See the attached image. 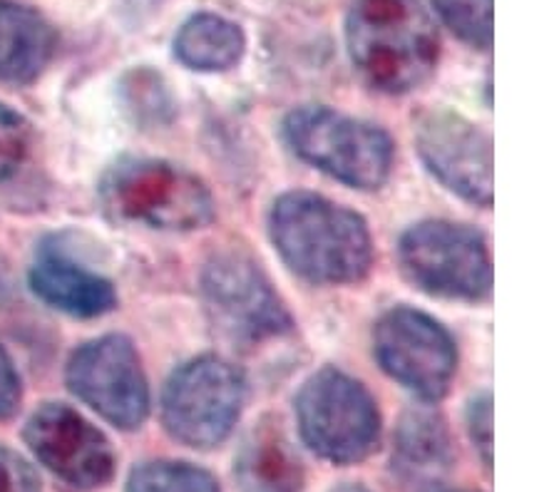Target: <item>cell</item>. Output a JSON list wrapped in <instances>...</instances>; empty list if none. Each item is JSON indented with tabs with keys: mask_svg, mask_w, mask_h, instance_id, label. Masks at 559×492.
<instances>
[{
	"mask_svg": "<svg viewBox=\"0 0 559 492\" xmlns=\"http://www.w3.org/2000/svg\"><path fill=\"white\" fill-rule=\"evenodd\" d=\"M202 291L214 324L237 341H264L292 328L282 299L259 264L245 254L214 256L202 274Z\"/></svg>",
	"mask_w": 559,
	"mask_h": 492,
	"instance_id": "obj_10",
	"label": "cell"
},
{
	"mask_svg": "<svg viewBox=\"0 0 559 492\" xmlns=\"http://www.w3.org/2000/svg\"><path fill=\"white\" fill-rule=\"evenodd\" d=\"M241 492H301L304 468L276 420H264L241 445L234 463Z\"/></svg>",
	"mask_w": 559,
	"mask_h": 492,
	"instance_id": "obj_15",
	"label": "cell"
},
{
	"mask_svg": "<svg viewBox=\"0 0 559 492\" xmlns=\"http://www.w3.org/2000/svg\"><path fill=\"white\" fill-rule=\"evenodd\" d=\"M438 15L460 40L473 48H490L492 43V0H432Z\"/></svg>",
	"mask_w": 559,
	"mask_h": 492,
	"instance_id": "obj_19",
	"label": "cell"
},
{
	"mask_svg": "<svg viewBox=\"0 0 559 492\" xmlns=\"http://www.w3.org/2000/svg\"><path fill=\"white\" fill-rule=\"evenodd\" d=\"M269 229L284 262L311 284H354L371 266L366 221L319 194L278 196Z\"/></svg>",
	"mask_w": 559,
	"mask_h": 492,
	"instance_id": "obj_2",
	"label": "cell"
},
{
	"mask_svg": "<svg viewBox=\"0 0 559 492\" xmlns=\"http://www.w3.org/2000/svg\"><path fill=\"white\" fill-rule=\"evenodd\" d=\"M25 443L45 468L72 488L93 490L115 476V453L107 437L62 403H45L25 425Z\"/></svg>",
	"mask_w": 559,
	"mask_h": 492,
	"instance_id": "obj_11",
	"label": "cell"
},
{
	"mask_svg": "<svg viewBox=\"0 0 559 492\" xmlns=\"http://www.w3.org/2000/svg\"><path fill=\"white\" fill-rule=\"evenodd\" d=\"M284 137L304 163L356 190H378L393 165L388 134L329 107H301L284 122Z\"/></svg>",
	"mask_w": 559,
	"mask_h": 492,
	"instance_id": "obj_4",
	"label": "cell"
},
{
	"mask_svg": "<svg viewBox=\"0 0 559 492\" xmlns=\"http://www.w3.org/2000/svg\"><path fill=\"white\" fill-rule=\"evenodd\" d=\"M68 386L122 431L140 428L150 413V388L130 338L103 336L72 353Z\"/></svg>",
	"mask_w": 559,
	"mask_h": 492,
	"instance_id": "obj_8",
	"label": "cell"
},
{
	"mask_svg": "<svg viewBox=\"0 0 559 492\" xmlns=\"http://www.w3.org/2000/svg\"><path fill=\"white\" fill-rule=\"evenodd\" d=\"M467 423H471V435L473 443L480 447L483 460L490 463V447H492V410H490V396L483 393V396L473 398L471 408H467Z\"/></svg>",
	"mask_w": 559,
	"mask_h": 492,
	"instance_id": "obj_22",
	"label": "cell"
},
{
	"mask_svg": "<svg viewBox=\"0 0 559 492\" xmlns=\"http://www.w3.org/2000/svg\"><path fill=\"white\" fill-rule=\"evenodd\" d=\"M31 147V128L21 115L0 103V182L11 179Z\"/></svg>",
	"mask_w": 559,
	"mask_h": 492,
	"instance_id": "obj_20",
	"label": "cell"
},
{
	"mask_svg": "<svg viewBox=\"0 0 559 492\" xmlns=\"http://www.w3.org/2000/svg\"><path fill=\"white\" fill-rule=\"evenodd\" d=\"M58 48V35L33 8L0 0V80L28 85L43 75Z\"/></svg>",
	"mask_w": 559,
	"mask_h": 492,
	"instance_id": "obj_14",
	"label": "cell"
},
{
	"mask_svg": "<svg viewBox=\"0 0 559 492\" xmlns=\"http://www.w3.org/2000/svg\"><path fill=\"white\" fill-rule=\"evenodd\" d=\"M245 33L237 23L214 13H200L179 28L175 58L202 73H222L237 65L245 56Z\"/></svg>",
	"mask_w": 559,
	"mask_h": 492,
	"instance_id": "obj_16",
	"label": "cell"
},
{
	"mask_svg": "<svg viewBox=\"0 0 559 492\" xmlns=\"http://www.w3.org/2000/svg\"><path fill=\"white\" fill-rule=\"evenodd\" d=\"M373 351L381 369L423 400L443 398L455 375L453 338L416 309L388 311L373 331Z\"/></svg>",
	"mask_w": 559,
	"mask_h": 492,
	"instance_id": "obj_9",
	"label": "cell"
},
{
	"mask_svg": "<svg viewBox=\"0 0 559 492\" xmlns=\"http://www.w3.org/2000/svg\"><path fill=\"white\" fill-rule=\"evenodd\" d=\"M0 492H40L38 472L3 445H0Z\"/></svg>",
	"mask_w": 559,
	"mask_h": 492,
	"instance_id": "obj_21",
	"label": "cell"
},
{
	"mask_svg": "<svg viewBox=\"0 0 559 492\" xmlns=\"http://www.w3.org/2000/svg\"><path fill=\"white\" fill-rule=\"evenodd\" d=\"M31 289L35 297L78 319H95L112 311L117 293L100 274L90 272L56 247H43L31 266Z\"/></svg>",
	"mask_w": 559,
	"mask_h": 492,
	"instance_id": "obj_13",
	"label": "cell"
},
{
	"mask_svg": "<svg viewBox=\"0 0 559 492\" xmlns=\"http://www.w3.org/2000/svg\"><path fill=\"white\" fill-rule=\"evenodd\" d=\"M399 259L405 276L432 297L480 301L490 293L488 244L463 224H418L401 237Z\"/></svg>",
	"mask_w": 559,
	"mask_h": 492,
	"instance_id": "obj_7",
	"label": "cell"
},
{
	"mask_svg": "<svg viewBox=\"0 0 559 492\" xmlns=\"http://www.w3.org/2000/svg\"><path fill=\"white\" fill-rule=\"evenodd\" d=\"M346 40L358 75L388 95L426 83L440 56L436 23L420 0H356Z\"/></svg>",
	"mask_w": 559,
	"mask_h": 492,
	"instance_id": "obj_1",
	"label": "cell"
},
{
	"mask_svg": "<svg viewBox=\"0 0 559 492\" xmlns=\"http://www.w3.org/2000/svg\"><path fill=\"white\" fill-rule=\"evenodd\" d=\"M247 396L245 375L216 356H200L173 373L162 393V420L175 441L210 447L227 441Z\"/></svg>",
	"mask_w": 559,
	"mask_h": 492,
	"instance_id": "obj_6",
	"label": "cell"
},
{
	"mask_svg": "<svg viewBox=\"0 0 559 492\" xmlns=\"http://www.w3.org/2000/svg\"><path fill=\"white\" fill-rule=\"evenodd\" d=\"M296 418L304 443L336 465L366 460L381 437V416L371 393L336 369H323L304 383L296 396Z\"/></svg>",
	"mask_w": 559,
	"mask_h": 492,
	"instance_id": "obj_5",
	"label": "cell"
},
{
	"mask_svg": "<svg viewBox=\"0 0 559 492\" xmlns=\"http://www.w3.org/2000/svg\"><path fill=\"white\" fill-rule=\"evenodd\" d=\"M418 155L440 184L463 200L490 207L492 142L477 124L450 110H428L416 128Z\"/></svg>",
	"mask_w": 559,
	"mask_h": 492,
	"instance_id": "obj_12",
	"label": "cell"
},
{
	"mask_svg": "<svg viewBox=\"0 0 559 492\" xmlns=\"http://www.w3.org/2000/svg\"><path fill=\"white\" fill-rule=\"evenodd\" d=\"M100 204L110 219L150 229L189 231L214 219L210 190L162 159L128 157L112 165L100 182Z\"/></svg>",
	"mask_w": 559,
	"mask_h": 492,
	"instance_id": "obj_3",
	"label": "cell"
},
{
	"mask_svg": "<svg viewBox=\"0 0 559 492\" xmlns=\"http://www.w3.org/2000/svg\"><path fill=\"white\" fill-rule=\"evenodd\" d=\"M21 375H17L11 356L0 346V420L11 418L21 406Z\"/></svg>",
	"mask_w": 559,
	"mask_h": 492,
	"instance_id": "obj_23",
	"label": "cell"
},
{
	"mask_svg": "<svg viewBox=\"0 0 559 492\" xmlns=\"http://www.w3.org/2000/svg\"><path fill=\"white\" fill-rule=\"evenodd\" d=\"M450 465V441L443 420L432 413L405 416L395 441V468L405 480H432Z\"/></svg>",
	"mask_w": 559,
	"mask_h": 492,
	"instance_id": "obj_17",
	"label": "cell"
},
{
	"mask_svg": "<svg viewBox=\"0 0 559 492\" xmlns=\"http://www.w3.org/2000/svg\"><path fill=\"white\" fill-rule=\"evenodd\" d=\"M333 492H368V490L360 488V485H344V488H338V490H333Z\"/></svg>",
	"mask_w": 559,
	"mask_h": 492,
	"instance_id": "obj_24",
	"label": "cell"
},
{
	"mask_svg": "<svg viewBox=\"0 0 559 492\" xmlns=\"http://www.w3.org/2000/svg\"><path fill=\"white\" fill-rule=\"evenodd\" d=\"M128 492H219L216 480L189 463H144L130 472Z\"/></svg>",
	"mask_w": 559,
	"mask_h": 492,
	"instance_id": "obj_18",
	"label": "cell"
}]
</instances>
